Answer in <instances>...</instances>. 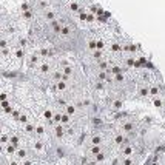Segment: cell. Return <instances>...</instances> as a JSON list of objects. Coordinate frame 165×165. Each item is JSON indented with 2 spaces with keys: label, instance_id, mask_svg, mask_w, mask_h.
I'll list each match as a JSON object with an SVG mask.
<instances>
[{
  "label": "cell",
  "instance_id": "1",
  "mask_svg": "<svg viewBox=\"0 0 165 165\" xmlns=\"http://www.w3.org/2000/svg\"><path fill=\"white\" fill-rule=\"evenodd\" d=\"M15 56H17L19 59L23 57V51H22V49H17V51H15Z\"/></svg>",
  "mask_w": 165,
  "mask_h": 165
},
{
  "label": "cell",
  "instance_id": "2",
  "mask_svg": "<svg viewBox=\"0 0 165 165\" xmlns=\"http://www.w3.org/2000/svg\"><path fill=\"white\" fill-rule=\"evenodd\" d=\"M5 46H6V42H5V40H0V48H5Z\"/></svg>",
  "mask_w": 165,
  "mask_h": 165
}]
</instances>
